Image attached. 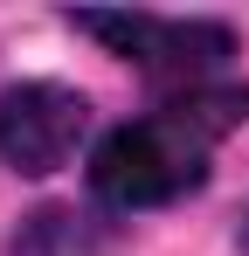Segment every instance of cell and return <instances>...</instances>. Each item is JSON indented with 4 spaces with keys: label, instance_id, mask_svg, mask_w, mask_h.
Segmentation results:
<instances>
[{
    "label": "cell",
    "instance_id": "277c9868",
    "mask_svg": "<svg viewBox=\"0 0 249 256\" xmlns=\"http://www.w3.org/2000/svg\"><path fill=\"white\" fill-rule=\"evenodd\" d=\"M7 256H111V228L83 208H35L14 228Z\"/></svg>",
    "mask_w": 249,
    "mask_h": 256
},
{
    "label": "cell",
    "instance_id": "3957f363",
    "mask_svg": "<svg viewBox=\"0 0 249 256\" xmlns=\"http://www.w3.org/2000/svg\"><path fill=\"white\" fill-rule=\"evenodd\" d=\"M90 132V97L70 84H7L0 90V166L14 173H56L76 160Z\"/></svg>",
    "mask_w": 249,
    "mask_h": 256
},
{
    "label": "cell",
    "instance_id": "5b68a950",
    "mask_svg": "<svg viewBox=\"0 0 249 256\" xmlns=\"http://www.w3.org/2000/svg\"><path fill=\"white\" fill-rule=\"evenodd\" d=\"M242 242H249V222H242Z\"/></svg>",
    "mask_w": 249,
    "mask_h": 256
},
{
    "label": "cell",
    "instance_id": "6da1fadb",
    "mask_svg": "<svg viewBox=\"0 0 249 256\" xmlns=\"http://www.w3.org/2000/svg\"><path fill=\"white\" fill-rule=\"evenodd\" d=\"M249 118V84H208V90H180L166 97L152 118L118 125L97 160H90V194L118 214L138 208H166L180 194H194L208 180V152Z\"/></svg>",
    "mask_w": 249,
    "mask_h": 256
},
{
    "label": "cell",
    "instance_id": "7a4b0ae2",
    "mask_svg": "<svg viewBox=\"0 0 249 256\" xmlns=\"http://www.w3.org/2000/svg\"><path fill=\"white\" fill-rule=\"evenodd\" d=\"M83 35H97L104 48H118L124 62H138L160 90H208L222 84L236 35L222 21H166V14H76Z\"/></svg>",
    "mask_w": 249,
    "mask_h": 256
}]
</instances>
